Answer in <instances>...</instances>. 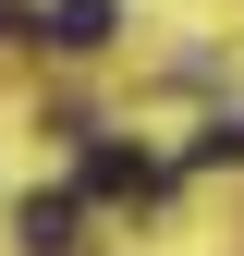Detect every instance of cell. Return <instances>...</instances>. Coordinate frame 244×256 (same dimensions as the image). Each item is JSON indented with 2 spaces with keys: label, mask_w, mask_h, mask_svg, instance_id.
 Masks as SVG:
<instances>
[{
  "label": "cell",
  "mask_w": 244,
  "mask_h": 256,
  "mask_svg": "<svg viewBox=\"0 0 244 256\" xmlns=\"http://www.w3.org/2000/svg\"><path fill=\"white\" fill-rule=\"evenodd\" d=\"M122 0H49V49H110Z\"/></svg>",
  "instance_id": "3"
},
{
  "label": "cell",
  "mask_w": 244,
  "mask_h": 256,
  "mask_svg": "<svg viewBox=\"0 0 244 256\" xmlns=\"http://www.w3.org/2000/svg\"><path fill=\"white\" fill-rule=\"evenodd\" d=\"M220 158H244V122H208L196 134V171H220Z\"/></svg>",
  "instance_id": "4"
},
{
  "label": "cell",
  "mask_w": 244,
  "mask_h": 256,
  "mask_svg": "<svg viewBox=\"0 0 244 256\" xmlns=\"http://www.w3.org/2000/svg\"><path fill=\"white\" fill-rule=\"evenodd\" d=\"M86 196H159V158H146V146H86Z\"/></svg>",
  "instance_id": "1"
},
{
  "label": "cell",
  "mask_w": 244,
  "mask_h": 256,
  "mask_svg": "<svg viewBox=\"0 0 244 256\" xmlns=\"http://www.w3.org/2000/svg\"><path fill=\"white\" fill-rule=\"evenodd\" d=\"M12 244L24 256H74V196H24L12 208Z\"/></svg>",
  "instance_id": "2"
}]
</instances>
